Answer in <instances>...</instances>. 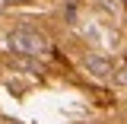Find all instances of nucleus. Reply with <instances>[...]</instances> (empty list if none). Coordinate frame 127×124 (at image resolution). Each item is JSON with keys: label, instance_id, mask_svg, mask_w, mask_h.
<instances>
[{"label": "nucleus", "instance_id": "1", "mask_svg": "<svg viewBox=\"0 0 127 124\" xmlns=\"http://www.w3.org/2000/svg\"><path fill=\"white\" fill-rule=\"evenodd\" d=\"M10 45H13V51L26 54V57H45L48 51H51L48 38L38 35V32H32V29H16L10 35Z\"/></svg>", "mask_w": 127, "mask_h": 124}, {"label": "nucleus", "instance_id": "2", "mask_svg": "<svg viewBox=\"0 0 127 124\" xmlns=\"http://www.w3.org/2000/svg\"><path fill=\"white\" fill-rule=\"evenodd\" d=\"M86 70L92 73L95 80H108L111 73H114V64L108 61V57H98V54H89L86 57Z\"/></svg>", "mask_w": 127, "mask_h": 124}]
</instances>
